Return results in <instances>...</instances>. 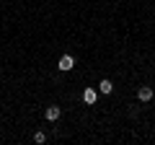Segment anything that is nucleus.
<instances>
[{"label":"nucleus","mask_w":155,"mask_h":145,"mask_svg":"<svg viewBox=\"0 0 155 145\" xmlns=\"http://www.w3.org/2000/svg\"><path fill=\"white\" fill-rule=\"evenodd\" d=\"M57 67H60L62 72L72 70V67H75V60H72V55H62V57H60V62H57Z\"/></svg>","instance_id":"f257e3e1"},{"label":"nucleus","mask_w":155,"mask_h":145,"mask_svg":"<svg viewBox=\"0 0 155 145\" xmlns=\"http://www.w3.org/2000/svg\"><path fill=\"white\" fill-rule=\"evenodd\" d=\"M137 99L142 101V104H145V101H150V99H153V88H150V86H140V91H137Z\"/></svg>","instance_id":"f03ea898"},{"label":"nucleus","mask_w":155,"mask_h":145,"mask_svg":"<svg viewBox=\"0 0 155 145\" xmlns=\"http://www.w3.org/2000/svg\"><path fill=\"white\" fill-rule=\"evenodd\" d=\"M60 106H47V112H44V117L49 119V122H57V119H60Z\"/></svg>","instance_id":"7ed1b4c3"},{"label":"nucleus","mask_w":155,"mask_h":145,"mask_svg":"<svg viewBox=\"0 0 155 145\" xmlns=\"http://www.w3.org/2000/svg\"><path fill=\"white\" fill-rule=\"evenodd\" d=\"M96 99H98V91L96 88H85L83 91V101L85 104H96Z\"/></svg>","instance_id":"20e7f679"},{"label":"nucleus","mask_w":155,"mask_h":145,"mask_svg":"<svg viewBox=\"0 0 155 145\" xmlns=\"http://www.w3.org/2000/svg\"><path fill=\"white\" fill-rule=\"evenodd\" d=\"M98 91H101V93H111V91H114V83H111L109 78H104V80L98 83Z\"/></svg>","instance_id":"39448f33"},{"label":"nucleus","mask_w":155,"mask_h":145,"mask_svg":"<svg viewBox=\"0 0 155 145\" xmlns=\"http://www.w3.org/2000/svg\"><path fill=\"white\" fill-rule=\"evenodd\" d=\"M34 140H36V143L41 145V143H44V140H47V135H44V132H36V135H34Z\"/></svg>","instance_id":"423d86ee"}]
</instances>
